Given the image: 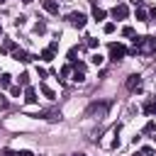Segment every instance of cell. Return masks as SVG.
I'll list each match as a JSON object with an SVG mask.
<instances>
[{"instance_id":"cell-1","label":"cell","mask_w":156,"mask_h":156,"mask_svg":"<svg viewBox=\"0 0 156 156\" xmlns=\"http://www.w3.org/2000/svg\"><path fill=\"white\" fill-rule=\"evenodd\" d=\"M134 49L132 54H141V56H151L156 51V37H134Z\"/></svg>"},{"instance_id":"cell-2","label":"cell","mask_w":156,"mask_h":156,"mask_svg":"<svg viewBox=\"0 0 156 156\" xmlns=\"http://www.w3.org/2000/svg\"><path fill=\"white\" fill-rule=\"evenodd\" d=\"M110 105H112L110 100H105V102H90V105H88V110H85V117H98V119H100V117H105V115H107Z\"/></svg>"},{"instance_id":"cell-3","label":"cell","mask_w":156,"mask_h":156,"mask_svg":"<svg viewBox=\"0 0 156 156\" xmlns=\"http://www.w3.org/2000/svg\"><path fill=\"white\" fill-rule=\"evenodd\" d=\"M127 54H129V51H127V46H124V44H117V41H112V44H110V58H112V61H122Z\"/></svg>"},{"instance_id":"cell-4","label":"cell","mask_w":156,"mask_h":156,"mask_svg":"<svg viewBox=\"0 0 156 156\" xmlns=\"http://www.w3.org/2000/svg\"><path fill=\"white\" fill-rule=\"evenodd\" d=\"M66 20H68V24H71V27H76V29H83V27H85V22H88V17H85L83 12H71Z\"/></svg>"},{"instance_id":"cell-5","label":"cell","mask_w":156,"mask_h":156,"mask_svg":"<svg viewBox=\"0 0 156 156\" xmlns=\"http://www.w3.org/2000/svg\"><path fill=\"white\" fill-rule=\"evenodd\" d=\"M110 15H112L115 20H127V17H129V7H127L124 2H119V5H115V7H112V12H110Z\"/></svg>"},{"instance_id":"cell-6","label":"cell","mask_w":156,"mask_h":156,"mask_svg":"<svg viewBox=\"0 0 156 156\" xmlns=\"http://www.w3.org/2000/svg\"><path fill=\"white\" fill-rule=\"evenodd\" d=\"M12 58H15V61H22V63H29L34 56H32V54H27L24 49H15V51H12Z\"/></svg>"},{"instance_id":"cell-7","label":"cell","mask_w":156,"mask_h":156,"mask_svg":"<svg viewBox=\"0 0 156 156\" xmlns=\"http://www.w3.org/2000/svg\"><path fill=\"white\" fill-rule=\"evenodd\" d=\"M139 88H141V76L139 73H132L127 78V90H139Z\"/></svg>"},{"instance_id":"cell-8","label":"cell","mask_w":156,"mask_h":156,"mask_svg":"<svg viewBox=\"0 0 156 156\" xmlns=\"http://www.w3.org/2000/svg\"><path fill=\"white\" fill-rule=\"evenodd\" d=\"M32 117H44V119H51V122H54V119L61 117V112H58V110H41V112H37V115H32Z\"/></svg>"},{"instance_id":"cell-9","label":"cell","mask_w":156,"mask_h":156,"mask_svg":"<svg viewBox=\"0 0 156 156\" xmlns=\"http://www.w3.org/2000/svg\"><path fill=\"white\" fill-rule=\"evenodd\" d=\"M41 2V7L49 12V15H58V2L56 0H39Z\"/></svg>"},{"instance_id":"cell-10","label":"cell","mask_w":156,"mask_h":156,"mask_svg":"<svg viewBox=\"0 0 156 156\" xmlns=\"http://www.w3.org/2000/svg\"><path fill=\"white\" fill-rule=\"evenodd\" d=\"M37 100H39V98H37V90L27 85V88H24V102H27V105H34Z\"/></svg>"},{"instance_id":"cell-11","label":"cell","mask_w":156,"mask_h":156,"mask_svg":"<svg viewBox=\"0 0 156 156\" xmlns=\"http://www.w3.org/2000/svg\"><path fill=\"white\" fill-rule=\"evenodd\" d=\"M141 110H144V115H156V98H149Z\"/></svg>"},{"instance_id":"cell-12","label":"cell","mask_w":156,"mask_h":156,"mask_svg":"<svg viewBox=\"0 0 156 156\" xmlns=\"http://www.w3.org/2000/svg\"><path fill=\"white\" fill-rule=\"evenodd\" d=\"M105 15H107V12H105L102 7H98V2H93V20L100 22V20H105Z\"/></svg>"},{"instance_id":"cell-13","label":"cell","mask_w":156,"mask_h":156,"mask_svg":"<svg viewBox=\"0 0 156 156\" xmlns=\"http://www.w3.org/2000/svg\"><path fill=\"white\" fill-rule=\"evenodd\" d=\"M39 90H41V93H44V98H49V100H54V98H56V93H54L46 83H39Z\"/></svg>"},{"instance_id":"cell-14","label":"cell","mask_w":156,"mask_h":156,"mask_svg":"<svg viewBox=\"0 0 156 156\" xmlns=\"http://www.w3.org/2000/svg\"><path fill=\"white\" fill-rule=\"evenodd\" d=\"M54 54H56V51H54L51 46H46V49L41 51V61H51V58H54Z\"/></svg>"},{"instance_id":"cell-15","label":"cell","mask_w":156,"mask_h":156,"mask_svg":"<svg viewBox=\"0 0 156 156\" xmlns=\"http://www.w3.org/2000/svg\"><path fill=\"white\" fill-rule=\"evenodd\" d=\"M73 80H76V83H83V80H85V71L73 68Z\"/></svg>"},{"instance_id":"cell-16","label":"cell","mask_w":156,"mask_h":156,"mask_svg":"<svg viewBox=\"0 0 156 156\" xmlns=\"http://www.w3.org/2000/svg\"><path fill=\"white\" fill-rule=\"evenodd\" d=\"M136 20H139V22H149V12L141 10V7H136Z\"/></svg>"},{"instance_id":"cell-17","label":"cell","mask_w":156,"mask_h":156,"mask_svg":"<svg viewBox=\"0 0 156 156\" xmlns=\"http://www.w3.org/2000/svg\"><path fill=\"white\" fill-rule=\"evenodd\" d=\"M10 78H12L10 73H2L0 76V88H10Z\"/></svg>"},{"instance_id":"cell-18","label":"cell","mask_w":156,"mask_h":156,"mask_svg":"<svg viewBox=\"0 0 156 156\" xmlns=\"http://www.w3.org/2000/svg\"><path fill=\"white\" fill-rule=\"evenodd\" d=\"M17 46H15V41L12 39H5V44H2V51H15Z\"/></svg>"},{"instance_id":"cell-19","label":"cell","mask_w":156,"mask_h":156,"mask_svg":"<svg viewBox=\"0 0 156 156\" xmlns=\"http://www.w3.org/2000/svg\"><path fill=\"white\" fill-rule=\"evenodd\" d=\"M156 132V122H146L144 124V134H154Z\"/></svg>"},{"instance_id":"cell-20","label":"cell","mask_w":156,"mask_h":156,"mask_svg":"<svg viewBox=\"0 0 156 156\" xmlns=\"http://www.w3.org/2000/svg\"><path fill=\"white\" fill-rule=\"evenodd\" d=\"M34 32H37V34H44V32H46V24H44V22H37V24H34Z\"/></svg>"},{"instance_id":"cell-21","label":"cell","mask_w":156,"mask_h":156,"mask_svg":"<svg viewBox=\"0 0 156 156\" xmlns=\"http://www.w3.org/2000/svg\"><path fill=\"white\" fill-rule=\"evenodd\" d=\"M102 61H105V58H102L100 54H93V56H90V63H95V66H100Z\"/></svg>"},{"instance_id":"cell-22","label":"cell","mask_w":156,"mask_h":156,"mask_svg":"<svg viewBox=\"0 0 156 156\" xmlns=\"http://www.w3.org/2000/svg\"><path fill=\"white\" fill-rule=\"evenodd\" d=\"M20 85H29V73H20Z\"/></svg>"},{"instance_id":"cell-23","label":"cell","mask_w":156,"mask_h":156,"mask_svg":"<svg viewBox=\"0 0 156 156\" xmlns=\"http://www.w3.org/2000/svg\"><path fill=\"white\" fill-rule=\"evenodd\" d=\"M122 37H134V29L127 24V27H122Z\"/></svg>"},{"instance_id":"cell-24","label":"cell","mask_w":156,"mask_h":156,"mask_svg":"<svg viewBox=\"0 0 156 156\" xmlns=\"http://www.w3.org/2000/svg\"><path fill=\"white\" fill-rule=\"evenodd\" d=\"M0 156H20V154H17V151H12V149H2V151H0Z\"/></svg>"},{"instance_id":"cell-25","label":"cell","mask_w":156,"mask_h":156,"mask_svg":"<svg viewBox=\"0 0 156 156\" xmlns=\"http://www.w3.org/2000/svg\"><path fill=\"white\" fill-rule=\"evenodd\" d=\"M112 32H115V22H107L105 24V34H112Z\"/></svg>"},{"instance_id":"cell-26","label":"cell","mask_w":156,"mask_h":156,"mask_svg":"<svg viewBox=\"0 0 156 156\" xmlns=\"http://www.w3.org/2000/svg\"><path fill=\"white\" fill-rule=\"evenodd\" d=\"M85 44H88L90 49H95V46H98V39H95V37H88V41H85Z\"/></svg>"},{"instance_id":"cell-27","label":"cell","mask_w":156,"mask_h":156,"mask_svg":"<svg viewBox=\"0 0 156 156\" xmlns=\"http://www.w3.org/2000/svg\"><path fill=\"white\" fill-rule=\"evenodd\" d=\"M10 93H12L15 98H20V95H22V88H20V85H15V88H10Z\"/></svg>"},{"instance_id":"cell-28","label":"cell","mask_w":156,"mask_h":156,"mask_svg":"<svg viewBox=\"0 0 156 156\" xmlns=\"http://www.w3.org/2000/svg\"><path fill=\"white\" fill-rule=\"evenodd\" d=\"M71 68H73V63H68V66H63V68H61V76H68V73H71Z\"/></svg>"},{"instance_id":"cell-29","label":"cell","mask_w":156,"mask_h":156,"mask_svg":"<svg viewBox=\"0 0 156 156\" xmlns=\"http://www.w3.org/2000/svg\"><path fill=\"white\" fill-rule=\"evenodd\" d=\"M141 154H144V156H154V149H151V146H144Z\"/></svg>"},{"instance_id":"cell-30","label":"cell","mask_w":156,"mask_h":156,"mask_svg":"<svg viewBox=\"0 0 156 156\" xmlns=\"http://www.w3.org/2000/svg\"><path fill=\"white\" fill-rule=\"evenodd\" d=\"M149 22H156V7L149 10Z\"/></svg>"},{"instance_id":"cell-31","label":"cell","mask_w":156,"mask_h":156,"mask_svg":"<svg viewBox=\"0 0 156 156\" xmlns=\"http://www.w3.org/2000/svg\"><path fill=\"white\" fill-rule=\"evenodd\" d=\"M17 154H20V156H34V154H32V151H27V149H24V151H17Z\"/></svg>"},{"instance_id":"cell-32","label":"cell","mask_w":156,"mask_h":156,"mask_svg":"<svg viewBox=\"0 0 156 156\" xmlns=\"http://www.w3.org/2000/svg\"><path fill=\"white\" fill-rule=\"evenodd\" d=\"M129 2H132L134 7H141V0H129Z\"/></svg>"},{"instance_id":"cell-33","label":"cell","mask_w":156,"mask_h":156,"mask_svg":"<svg viewBox=\"0 0 156 156\" xmlns=\"http://www.w3.org/2000/svg\"><path fill=\"white\" fill-rule=\"evenodd\" d=\"M132 156H144V154H141V151H139V154H132Z\"/></svg>"},{"instance_id":"cell-34","label":"cell","mask_w":156,"mask_h":156,"mask_svg":"<svg viewBox=\"0 0 156 156\" xmlns=\"http://www.w3.org/2000/svg\"><path fill=\"white\" fill-rule=\"evenodd\" d=\"M73 156H85V154H73Z\"/></svg>"},{"instance_id":"cell-35","label":"cell","mask_w":156,"mask_h":156,"mask_svg":"<svg viewBox=\"0 0 156 156\" xmlns=\"http://www.w3.org/2000/svg\"><path fill=\"white\" fill-rule=\"evenodd\" d=\"M0 34H2V24H0Z\"/></svg>"},{"instance_id":"cell-36","label":"cell","mask_w":156,"mask_h":156,"mask_svg":"<svg viewBox=\"0 0 156 156\" xmlns=\"http://www.w3.org/2000/svg\"><path fill=\"white\" fill-rule=\"evenodd\" d=\"M22 2H32V0H22Z\"/></svg>"},{"instance_id":"cell-37","label":"cell","mask_w":156,"mask_h":156,"mask_svg":"<svg viewBox=\"0 0 156 156\" xmlns=\"http://www.w3.org/2000/svg\"><path fill=\"white\" fill-rule=\"evenodd\" d=\"M2 2H5V0H0V5H2Z\"/></svg>"}]
</instances>
